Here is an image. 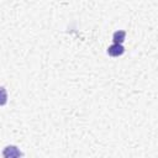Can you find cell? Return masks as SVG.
<instances>
[{
	"label": "cell",
	"mask_w": 158,
	"mask_h": 158,
	"mask_svg": "<svg viewBox=\"0 0 158 158\" xmlns=\"http://www.w3.org/2000/svg\"><path fill=\"white\" fill-rule=\"evenodd\" d=\"M123 52H125L123 46L118 44V43H114L107 48V54L111 57H120L123 54Z\"/></svg>",
	"instance_id": "obj_2"
},
{
	"label": "cell",
	"mask_w": 158,
	"mask_h": 158,
	"mask_svg": "<svg viewBox=\"0 0 158 158\" xmlns=\"http://www.w3.org/2000/svg\"><path fill=\"white\" fill-rule=\"evenodd\" d=\"M126 38V32L123 30H118L116 32H114L112 35V40H114V43H118V44H122V42L125 41Z\"/></svg>",
	"instance_id": "obj_3"
},
{
	"label": "cell",
	"mask_w": 158,
	"mask_h": 158,
	"mask_svg": "<svg viewBox=\"0 0 158 158\" xmlns=\"http://www.w3.org/2000/svg\"><path fill=\"white\" fill-rule=\"evenodd\" d=\"M7 102V91L4 86H0V106H4Z\"/></svg>",
	"instance_id": "obj_4"
},
{
	"label": "cell",
	"mask_w": 158,
	"mask_h": 158,
	"mask_svg": "<svg viewBox=\"0 0 158 158\" xmlns=\"http://www.w3.org/2000/svg\"><path fill=\"white\" fill-rule=\"evenodd\" d=\"M2 156H4L5 158H15V157H22L23 153H22L16 146L10 144V146H6V147L4 148Z\"/></svg>",
	"instance_id": "obj_1"
}]
</instances>
